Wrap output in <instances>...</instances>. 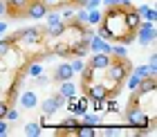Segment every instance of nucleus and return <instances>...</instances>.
Wrapping results in <instances>:
<instances>
[{
  "instance_id": "20e7f679",
  "label": "nucleus",
  "mask_w": 157,
  "mask_h": 137,
  "mask_svg": "<svg viewBox=\"0 0 157 137\" xmlns=\"http://www.w3.org/2000/svg\"><path fill=\"white\" fill-rule=\"evenodd\" d=\"M23 11H25V16H29L34 20H40V18H45V14L49 11V5H45L43 0H27Z\"/></svg>"
},
{
  "instance_id": "a211bd4d",
  "label": "nucleus",
  "mask_w": 157,
  "mask_h": 137,
  "mask_svg": "<svg viewBox=\"0 0 157 137\" xmlns=\"http://www.w3.org/2000/svg\"><path fill=\"white\" fill-rule=\"evenodd\" d=\"M97 126H88V124H78L76 126V135L78 137H94Z\"/></svg>"
},
{
  "instance_id": "a878e982",
  "label": "nucleus",
  "mask_w": 157,
  "mask_h": 137,
  "mask_svg": "<svg viewBox=\"0 0 157 137\" xmlns=\"http://www.w3.org/2000/svg\"><path fill=\"white\" fill-rule=\"evenodd\" d=\"M5 119L9 121V124H16V121L20 119V112L16 110V108H9V110H7V115H5Z\"/></svg>"
},
{
  "instance_id": "9b49d317",
  "label": "nucleus",
  "mask_w": 157,
  "mask_h": 137,
  "mask_svg": "<svg viewBox=\"0 0 157 137\" xmlns=\"http://www.w3.org/2000/svg\"><path fill=\"white\" fill-rule=\"evenodd\" d=\"M155 88H157L155 76H146V79H141V81H139L137 90H135V95H137V97H144V95H148V92H153Z\"/></svg>"
},
{
  "instance_id": "412c9836",
  "label": "nucleus",
  "mask_w": 157,
  "mask_h": 137,
  "mask_svg": "<svg viewBox=\"0 0 157 137\" xmlns=\"http://www.w3.org/2000/svg\"><path fill=\"white\" fill-rule=\"evenodd\" d=\"M78 74L83 76V88H85L88 83H92V76H94V68H92L90 63H88V65H85V68H83L81 72H78Z\"/></svg>"
},
{
  "instance_id": "c85d7f7f",
  "label": "nucleus",
  "mask_w": 157,
  "mask_h": 137,
  "mask_svg": "<svg viewBox=\"0 0 157 137\" xmlns=\"http://www.w3.org/2000/svg\"><path fill=\"white\" fill-rule=\"evenodd\" d=\"M61 14V20H72L74 18V7H63V11Z\"/></svg>"
},
{
  "instance_id": "473e14b6",
  "label": "nucleus",
  "mask_w": 157,
  "mask_h": 137,
  "mask_svg": "<svg viewBox=\"0 0 157 137\" xmlns=\"http://www.w3.org/2000/svg\"><path fill=\"white\" fill-rule=\"evenodd\" d=\"M135 74H137L139 79H146V76H151V74H148V68H146V65H137V68H135Z\"/></svg>"
},
{
  "instance_id": "5701e85b",
  "label": "nucleus",
  "mask_w": 157,
  "mask_h": 137,
  "mask_svg": "<svg viewBox=\"0 0 157 137\" xmlns=\"http://www.w3.org/2000/svg\"><path fill=\"white\" fill-rule=\"evenodd\" d=\"M27 74L36 79L38 74H43V65H40V63H29V65H27Z\"/></svg>"
},
{
  "instance_id": "6e6552de",
  "label": "nucleus",
  "mask_w": 157,
  "mask_h": 137,
  "mask_svg": "<svg viewBox=\"0 0 157 137\" xmlns=\"http://www.w3.org/2000/svg\"><path fill=\"white\" fill-rule=\"evenodd\" d=\"M88 49H90V52H105V54H110L112 45H110V41H105V38H101V36L94 34L88 41Z\"/></svg>"
},
{
  "instance_id": "aec40b11",
  "label": "nucleus",
  "mask_w": 157,
  "mask_h": 137,
  "mask_svg": "<svg viewBox=\"0 0 157 137\" xmlns=\"http://www.w3.org/2000/svg\"><path fill=\"white\" fill-rule=\"evenodd\" d=\"M40 131H43V128H40L38 121H29V124H25V135L27 137H38Z\"/></svg>"
},
{
  "instance_id": "ddd939ff",
  "label": "nucleus",
  "mask_w": 157,
  "mask_h": 137,
  "mask_svg": "<svg viewBox=\"0 0 157 137\" xmlns=\"http://www.w3.org/2000/svg\"><path fill=\"white\" fill-rule=\"evenodd\" d=\"M36 104H38V97H36V92H34V90H27V92L20 95V106L27 108V110L36 108Z\"/></svg>"
},
{
  "instance_id": "7ed1b4c3",
  "label": "nucleus",
  "mask_w": 157,
  "mask_h": 137,
  "mask_svg": "<svg viewBox=\"0 0 157 137\" xmlns=\"http://www.w3.org/2000/svg\"><path fill=\"white\" fill-rule=\"evenodd\" d=\"M83 90H85V95H88L90 104H92V101H105V99L112 95L105 83H88Z\"/></svg>"
},
{
  "instance_id": "2f4dec72",
  "label": "nucleus",
  "mask_w": 157,
  "mask_h": 137,
  "mask_svg": "<svg viewBox=\"0 0 157 137\" xmlns=\"http://www.w3.org/2000/svg\"><path fill=\"white\" fill-rule=\"evenodd\" d=\"M105 101H108V104H105V110H108V112H119V104L117 101H112L110 97L105 99Z\"/></svg>"
},
{
  "instance_id": "f257e3e1",
  "label": "nucleus",
  "mask_w": 157,
  "mask_h": 137,
  "mask_svg": "<svg viewBox=\"0 0 157 137\" xmlns=\"http://www.w3.org/2000/svg\"><path fill=\"white\" fill-rule=\"evenodd\" d=\"M105 72H108L112 83H124L126 76L130 74V63L126 59H115V56H112V61H110V65L105 68Z\"/></svg>"
},
{
  "instance_id": "2eb2a0df",
  "label": "nucleus",
  "mask_w": 157,
  "mask_h": 137,
  "mask_svg": "<svg viewBox=\"0 0 157 137\" xmlns=\"http://www.w3.org/2000/svg\"><path fill=\"white\" fill-rule=\"evenodd\" d=\"M67 29V23L65 20H59V23H54V25H49L47 27V36H52V38H59V36Z\"/></svg>"
},
{
  "instance_id": "4468645a",
  "label": "nucleus",
  "mask_w": 157,
  "mask_h": 137,
  "mask_svg": "<svg viewBox=\"0 0 157 137\" xmlns=\"http://www.w3.org/2000/svg\"><path fill=\"white\" fill-rule=\"evenodd\" d=\"M59 95H61V97H65V99L76 97V83H72V79H67V81H61Z\"/></svg>"
},
{
  "instance_id": "7c9ffc66",
  "label": "nucleus",
  "mask_w": 157,
  "mask_h": 137,
  "mask_svg": "<svg viewBox=\"0 0 157 137\" xmlns=\"http://www.w3.org/2000/svg\"><path fill=\"white\" fill-rule=\"evenodd\" d=\"M52 54H59V56H70V45H56L52 49Z\"/></svg>"
},
{
  "instance_id": "f03ea898",
  "label": "nucleus",
  "mask_w": 157,
  "mask_h": 137,
  "mask_svg": "<svg viewBox=\"0 0 157 137\" xmlns=\"http://www.w3.org/2000/svg\"><path fill=\"white\" fill-rule=\"evenodd\" d=\"M155 23L153 20H146V23H139V27L135 29V38H137L141 45H151L155 41Z\"/></svg>"
},
{
  "instance_id": "f704fd0d",
  "label": "nucleus",
  "mask_w": 157,
  "mask_h": 137,
  "mask_svg": "<svg viewBox=\"0 0 157 137\" xmlns=\"http://www.w3.org/2000/svg\"><path fill=\"white\" fill-rule=\"evenodd\" d=\"M76 104H78V108H81V110H88V104H90L88 95H85V97H78V99H76Z\"/></svg>"
},
{
  "instance_id": "39448f33",
  "label": "nucleus",
  "mask_w": 157,
  "mask_h": 137,
  "mask_svg": "<svg viewBox=\"0 0 157 137\" xmlns=\"http://www.w3.org/2000/svg\"><path fill=\"white\" fill-rule=\"evenodd\" d=\"M139 23H141L139 11L135 9L132 5H130V7H124V25H126V29H128V32H135V29L139 27Z\"/></svg>"
},
{
  "instance_id": "72a5a7b5",
  "label": "nucleus",
  "mask_w": 157,
  "mask_h": 137,
  "mask_svg": "<svg viewBox=\"0 0 157 137\" xmlns=\"http://www.w3.org/2000/svg\"><path fill=\"white\" fill-rule=\"evenodd\" d=\"M70 65H72V70H74V72H81V70L85 68V63H83L81 59H74V61H70Z\"/></svg>"
},
{
  "instance_id": "1a4fd4ad",
  "label": "nucleus",
  "mask_w": 157,
  "mask_h": 137,
  "mask_svg": "<svg viewBox=\"0 0 157 137\" xmlns=\"http://www.w3.org/2000/svg\"><path fill=\"white\" fill-rule=\"evenodd\" d=\"M112 61V54H105V52H92V59H90V65L94 70H105Z\"/></svg>"
},
{
  "instance_id": "a19ab883",
  "label": "nucleus",
  "mask_w": 157,
  "mask_h": 137,
  "mask_svg": "<svg viewBox=\"0 0 157 137\" xmlns=\"http://www.w3.org/2000/svg\"><path fill=\"white\" fill-rule=\"evenodd\" d=\"M2 34H5V32H0V36H2Z\"/></svg>"
},
{
  "instance_id": "f3484780",
  "label": "nucleus",
  "mask_w": 157,
  "mask_h": 137,
  "mask_svg": "<svg viewBox=\"0 0 157 137\" xmlns=\"http://www.w3.org/2000/svg\"><path fill=\"white\" fill-rule=\"evenodd\" d=\"M137 11H139V16L144 18V20H153V23H155V18H157L155 7H151V5H141V7H137Z\"/></svg>"
},
{
  "instance_id": "c9c22d12",
  "label": "nucleus",
  "mask_w": 157,
  "mask_h": 137,
  "mask_svg": "<svg viewBox=\"0 0 157 137\" xmlns=\"http://www.w3.org/2000/svg\"><path fill=\"white\" fill-rule=\"evenodd\" d=\"M7 133H9V121H7V119H0V137L7 135Z\"/></svg>"
},
{
  "instance_id": "cd10ccee",
  "label": "nucleus",
  "mask_w": 157,
  "mask_h": 137,
  "mask_svg": "<svg viewBox=\"0 0 157 137\" xmlns=\"http://www.w3.org/2000/svg\"><path fill=\"white\" fill-rule=\"evenodd\" d=\"M148 74H151V76H155V72H157V56L155 54H151V59H148Z\"/></svg>"
},
{
  "instance_id": "58836bf2",
  "label": "nucleus",
  "mask_w": 157,
  "mask_h": 137,
  "mask_svg": "<svg viewBox=\"0 0 157 137\" xmlns=\"http://www.w3.org/2000/svg\"><path fill=\"white\" fill-rule=\"evenodd\" d=\"M2 14H7V2H5V0H0V16H2Z\"/></svg>"
},
{
  "instance_id": "e433bc0d",
  "label": "nucleus",
  "mask_w": 157,
  "mask_h": 137,
  "mask_svg": "<svg viewBox=\"0 0 157 137\" xmlns=\"http://www.w3.org/2000/svg\"><path fill=\"white\" fill-rule=\"evenodd\" d=\"M99 5H101V0H88V2H85V9H94Z\"/></svg>"
},
{
  "instance_id": "b1692460",
  "label": "nucleus",
  "mask_w": 157,
  "mask_h": 137,
  "mask_svg": "<svg viewBox=\"0 0 157 137\" xmlns=\"http://www.w3.org/2000/svg\"><path fill=\"white\" fill-rule=\"evenodd\" d=\"M81 117H83V124H88V126H97L99 124V115H88V110L81 112Z\"/></svg>"
},
{
  "instance_id": "bb28decb",
  "label": "nucleus",
  "mask_w": 157,
  "mask_h": 137,
  "mask_svg": "<svg viewBox=\"0 0 157 137\" xmlns=\"http://www.w3.org/2000/svg\"><path fill=\"white\" fill-rule=\"evenodd\" d=\"M105 7H130V0H101Z\"/></svg>"
},
{
  "instance_id": "9d476101",
  "label": "nucleus",
  "mask_w": 157,
  "mask_h": 137,
  "mask_svg": "<svg viewBox=\"0 0 157 137\" xmlns=\"http://www.w3.org/2000/svg\"><path fill=\"white\" fill-rule=\"evenodd\" d=\"M72 76H74V70L70 65V61H63L61 65H56V70H54L56 81H67V79H72Z\"/></svg>"
},
{
  "instance_id": "c756f323",
  "label": "nucleus",
  "mask_w": 157,
  "mask_h": 137,
  "mask_svg": "<svg viewBox=\"0 0 157 137\" xmlns=\"http://www.w3.org/2000/svg\"><path fill=\"white\" fill-rule=\"evenodd\" d=\"M45 20H47V25H54V23H59V20H61V14L59 11H47L45 14Z\"/></svg>"
},
{
  "instance_id": "4c0bfd02",
  "label": "nucleus",
  "mask_w": 157,
  "mask_h": 137,
  "mask_svg": "<svg viewBox=\"0 0 157 137\" xmlns=\"http://www.w3.org/2000/svg\"><path fill=\"white\" fill-rule=\"evenodd\" d=\"M36 83H38V85H45V83H47V76L38 74V76H36Z\"/></svg>"
},
{
  "instance_id": "423d86ee",
  "label": "nucleus",
  "mask_w": 157,
  "mask_h": 137,
  "mask_svg": "<svg viewBox=\"0 0 157 137\" xmlns=\"http://www.w3.org/2000/svg\"><path fill=\"white\" fill-rule=\"evenodd\" d=\"M43 32L38 27H27V29H20L18 34H13V41H23V43H40Z\"/></svg>"
},
{
  "instance_id": "393cba45",
  "label": "nucleus",
  "mask_w": 157,
  "mask_h": 137,
  "mask_svg": "<svg viewBox=\"0 0 157 137\" xmlns=\"http://www.w3.org/2000/svg\"><path fill=\"white\" fill-rule=\"evenodd\" d=\"M110 54L115 56V59H126V56H128V49H126V45H124V47L117 45V47H112V49H110Z\"/></svg>"
},
{
  "instance_id": "0eeeda50",
  "label": "nucleus",
  "mask_w": 157,
  "mask_h": 137,
  "mask_svg": "<svg viewBox=\"0 0 157 137\" xmlns=\"http://www.w3.org/2000/svg\"><path fill=\"white\" fill-rule=\"evenodd\" d=\"M65 101H67V99H65V97H61V95L49 97V99H45V101H43V112H45V115H54L56 110H59V108L65 106Z\"/></svg>"
},
{
  "instance_id": "f8f14e48",
  "label": "nucleus",
  "mask_w": 157,
  "mask_h": 137,
  "mask_svg": "<svg viewBox=\"0 0 157 137\" xmlns=\"http://www.w3.org/2000/svg\"><path fill=\"white\" fill-rule=\"evenodd\" d=\"M70 56H76V59H83V56H88V41L81 38L78 43L70 45Z\"/></svg>"
},
{
  "instance_id": "ea45409f",
  "label": "nucleus",
  "mask_w": 157,
  "mask_h": 137,
  "mask_svg": "<svg viewBox=\"0 0 157 137\" xmlns=\"http://www.w3.org/2000/svg\"><path fill=\"white\" fill-rule=\"evenodd\" d=\"M85 2L88 0H72V5H76V7H85Z\"/></svg>"
},
{
  "instance_id": "4be33fe9",
  "label": "nucleus",
  "mask_w": 157,
  "mask_h": 137,
  "mask_svg": "<svg viewBox=\"0 0 157 137\" xmlns=\"http://www.w3.org/2000/svg\"><path fill=\"white\" fill-rule=\"evenodd\" d=\"M126 79H128V81H126L128 90H130V92H135V90H137V85H139V81H141V79H139L137 74H135V72H132V74H128Z\"/></svg>"
},
{
  "instance_id": "dca6fc26",
  "label": "nucleus",
  "mask_w": 157,
  "mask_h": 137,
  "mask_svg": "<svg viewBox=\"0 0 157 137\" xmlns=\"http://www.w3.org/2000/svg\"><path fill=\"white\" fill-rule=\"evenodd\" d=\"M103 20V14L99 11V7H94V9H88V20H85V25L92 27V25H99Z\"/></svg>"
},
{
  "instance_id": "6ab92c4d",
  "label": "nucleus",
  "mask_w": 157,
  "mask_h": 137,
  "mask_svg": "<svg viewBox=\"0 0 157 137\" xmlns=\"http://www.w3.org/2000/svg\"><path fill=\"white\" fill-rule=\"evenodd\" d=\"M13 43H16V41H13V36H7V38H2V36H0V56L9 54Z\"/></svg>"
}]
</instances>
